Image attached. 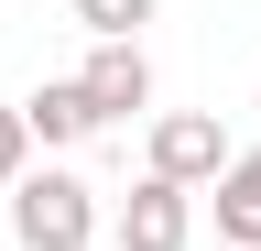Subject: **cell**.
<instances>
[{
  "label": "cell",
  "instance_id": "cell-1",
  "mask_svg": "<svg viewBox=\"0 0 261 251\" xmlns=\"http://www.w3.org/2000/svg\"><path fill=\"white\" fill-rule=\"evenodd\" d=\"M11 240H22V251H87V240H98V197H87L76 175H55V164L22 175V186H11Z\"/></svg>",
  "mask_w": 261,
  "mask_h": 251
},
{
  "label": "cell",
  "instance_id": "cell-2",
  "mask_svg": "<svg viewBox=\"0 0 261 251\" xmlns=\"http://www.w3.org/2000/svg\"><path fill=\"white\" fill-rule=\"evenodd\" d=\"M228 164H240V153H228V131H218L207 109H163V120H152V175H163V186L196 197V186H218Z\"/></svg>",
  "mask_w": 261,
  "mask_h": 251
},
{
  "label": "cell",
  "instance_id": "cell-3",
  "mask_svg": "<svg viewBox=\"0 0 261 251\" xmlns=\"http://www.w3.org/2000/svg\"><path fill=\"white\" fill-rule=\"evenodd\" d=\"M185 240H196V197L163 186V175H142L130 208H120V251H185Z\"/></svg>",
  "mask_w": 261,
  "mask_h": 251
},
{
  "label": "cell",
  "instance_id": "cell-4",
  "mask_svg": "<svg viewBox=\"0 0 261 251\" xmlns=\"http://www.w3.org/2000/svg\"><path fill=\"white\" fill-rule=\"evenodd\" d=\"M76 87H87V109H98V120L152 109V66H142V44H98L87 66H76Z\"/></svg>",
  "mask_w": 261,
  "mask_h": 251
},
{
  "label": "cell",
  "instance_id": "cell-5",
  "mask_svg": "<svg viewBox=\"0 0 261 251\" xmlns=\"http://www.w3.org/2000/svg\"><path fill=\"white\" fill-rule=\"evenodd\" d=\"M22 120H33V142H87V131H98V109H87L76 77H44V87L22 99Z\"/></svg>",
  "mask_w": 261,
  "mask_h": 251
},
{
  "label": "cell",
  "instance_id": "cell-6",
  "mask_svg": "<svg viewBox=\"0 0 261 251\" xmlns=\"http://www.w3.org/2000/svg\"><path fill=\"white\" fill-rule=\"evenodd\" d=\"M218 240L228 251H261V153H240V164L218 175Z\"/></svg>",
  "mask_w": 261,
  "mask_h": 251
},
{
  "label": "cell",
  "instance_id": "cell-7",
  "mask_svg": "<svg viewBox=\"0 0 261 251\" xmlns=\"http://www.w3.org/2000/svg\"><path fill=\"white\" fill-rule=\"evenodd\" d=\"M163 11V0H76V22H87V33L98 44H142V22Z\"/></svg>",
  "mask_w": 261,
  "mask_h": 251
},
{
  "label": "cell",
  "instance_id": "cell-8",
  "mask_svg": "<svg viewBox=\"0 0 261 251\" xmlns=\"http://www.w3.org/2000/svg\"><path fill=\"white\" fill-rule=\"evenodd\" d=\"M22 175H33V120L0 109V186H22Z\"/></svg>",
  "mask_w": 261,
  "mask_h": 251
}]
</instances>
